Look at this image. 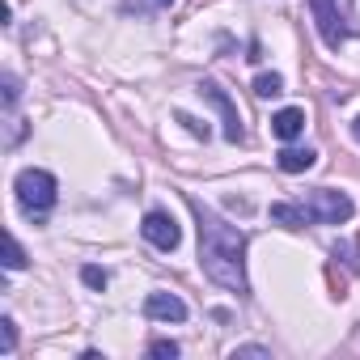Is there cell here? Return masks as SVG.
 <instances>
[{
  "label": "cell",
  "mask_w": 360,
  "mask_h": 360,
  "mask_svg": "<svg viewBox=\"0 0 360 360\" xmlns=\"http://www.w3.org/2000/svg\"><path fill=\"white\" fill-rule=\"evenodd\" d=\"M195 208V221H200V267L212 284L246 297L250 292V280H246V233L229 221H221L212 208L204 204H191Z\"/></svg>",
  "instance_id": "obj_1"
},
{
  "label": "cell",
  "mask_w": 360,
  "mask_h": 360,
  "mask_svg": "<svg viewBox=\"0 0 360 360\" xmlns=\"http://www.w3.org/2000/svg\"><path fill=\"white\" fill-rule=\"evenodd\" d=\"M13 191H18L22 212H30V217H47V212L56 208V200H60L56 174H51V169H34V165L13 178Z\"/></svg>",
  "instance_id": "obj_2"
},
{
  "label": "cell",
  "mask_w": 360,
  "mask_h": 360,
  "mask_svg": "<svg viewBox=\"0 0 360 360\" xmlns=\"http://www.w3.org/2000/svg\"><path fill=\"white\" fill-rule=\"evenodd\" d=\"M305 212H309V225H343L356 217V204L347 191H330V187H318L305 195Z\"/></svg>",
  "instance_id": "obj_3"
},
{
  "label": "cell",
  "mask_w": 360,
  "mask_h": 360,
  "mask_svg": "<svg viewBox=\"0 0 360 360\" xmlns=\"http://www.w3.org/2000/svg\"><path fill=\"white\" fill-rule=\"evenodd\" d=\"M195 94L221 110V123H225V140H229V144H242V140H246V131H242V115H238L233 98H229V94H225L217 81H200V85H195Z\"/></svg>",
  "instance_id": "obj_4"
},
{
  "label": "cell",
  "mask_w": 360,
  "mask_h": 360,
  "mask_svg": "<svg viewBox=\"0 0 360 360\" xmlns=\"http://www.w3.org/2000/svg\"><path fill=\"white\" fill-rule=\"evenodd\" d=\"M140 233H144L148 246H157V250H165V255L178 250V242H183V229H178V221H174L169 212H161V208H153V212L144 217Z\"/></svg>",
  "instance_id": "obj_5"
},
{
  "label": "cell",
  "mask_w": 360,
  "mask_h": 360,
  "mask_svg": "<svg viewBox=\"0 0 360 360\" xmlns=\"http://www.w3.org/2000/svg\"><path fill=\"white\" fill-rule=\"evenodd\" d=\"M309 9H314V22H318V34L330 51H339L347 43V26H343V13L335 0H309Z\"/></svg>",
  "instance_id": "obj_6"
},
{
  "label": "cell",
  "mask_w": 360,
  "mask_h": 360,
  "mask_svg": "<svg viewBox=\"0 0 360 360\" xmlns=\"http://www.w3.org/2000/svg\"><path fill=\"white\" fill-rule=\"evenodd\" d=\"M144 318L153 322H187V301L174 292H148L144 297Z\"/></svg>",
  "instance_id": "obj_7"
},
{
  "label": "cell",
  "mask_w": 360,
  "mask_h": 360,
  "mask_svg": "<svg viewBox=\"0 0 360 360\" xmlns=\"http://www.w3.org/2000/svg\"><path fill=\"white\" fill-rule=\"evenodd\" d=\"M301 131H305V110H301V106H284V110L271 115V136H280V140H297Z\"/></svg>",
  "instance_id": "obj_8"
},
{
  "label": "cell",
  "mask_w": 360,
  "mask_h": 360,
  "mask_svg": "<svg viewBox=\"0 0 360 360\" xmlns=\"http://www.w3.org/2000/svg\"><path fill=\"white\" fill-rule=\"evenodd\" d=\"M314 161H318V153H314V148H297V144L280 148V157H276V165H280L284 174H305Z\"/></svg>",
  "instance_id": "obj_9"
},
{
  "label": "cell",
  "mask_w": 360,
  "mask_h": 360,
  "mask_svg": "<svg viewBox=\"0 0 360 360\" xmlns=\"http://www.w3.org/2000/svg\"><path fill=\"white\" fill-rule=\"evenodd\" d=\"M267 217H271L276 225H284V229H301V225H309L305 204H271V208H267Z\"/></svg>",
  "instance_id": "obj_10"
},
{
  "label": "cell",
  "mask_w": 360,
  "mask_h": 360,
  "mask_svg": "<svg viewBox=\"0 0 360 360\" xmlns=\"http://www.w3.org/2000/svg\"><path fill=\"white\" fill-rule=\"evenodd\" d=\"M255 94H259V98H276V94H284V77H280V72H263V77L255 81Z\"/></svg>",
  "instance_id": "obj_11"
},
{
  "label": "cell",
  "mask_w": 360,
  "mask_h": 360,
  "mask_svg": "<svg viewBox=\"0 0 360 360\" xmlns=\"http://www.w3.org/2000/svg\"><path fill=\"white\" fill-rule=\"evenodd\" d=\"M5 246H9V259H5V267H9V271H22V267H26V250H22V242L9 233V238H5Z\"/></svg>",
  "instance_id": "obj_12"
},
{
  "label": "cell",
  "mask_w": 360,
  "mask_h": 360,
  "mask_svg": "<svg viewBox=\"0 0 360 360\" xmlns=\"http://www.w3.org/2000/svg\"><path fill=\"white\" fill-rule=\"evenodd\" d=\"M18 98H22V81H18V72H5V110H13Z\"/></svg>",
  "instance_id": "obj_13"
},
{
  "label": "cell",
  "mask_w": 360,
  "mask_h": 360,
  "mask_svg": "<svg viewBox=\"0 0 360 360\" xmlns=\"http://www.w3.org/2000/svg\"><path fill=\"white\" fill-rule=\"evenodd\" d=\"M148 356H157V360H174V356H178V343H174V339H153V343H148Z\"/></svg>",
  "instance_id": "obj_14"
},
{
  "label": "cell",
  "mask_w": 360,
  "mask_h": 360,
  "mask_svg": "<svg viewBox=\"0 0 360 360\" xmlns=\"http://www.w3.org/2000/svg\"><path fill=\"white\" fill-rule=\"evenodd\" d=\"M174 119H178V123H183V127H187L191 136H200V140H208V123H200L195 115H187V110H178Z\"/></svg>",
  "instance_id": "obj_15"
},
{
  "label": "cell",
  "mask_w": 360,
  "mask_h": 360,
  "mask_svg": "<svg viewBox=\"0 0 360 360\" xmlns=\"http://www.w3.org/2000/svg\"><path fill=\"white\" fill-rule=\"evenodd\" d=\"M229 356H233V360H238V356H255V360H271V347H263V343H242V347H233Z\"/></svg>",
  "instance_id": "obj_16"
},
{
  "label": "cell",
  "mask_w": 360,
  "mask_h": 360,
  "mask_svg": "<svg viewBox=\"0 0 360 360\" xmlns=\"http://www.w3.org/2000/svg\"><path fill=\"white\" fill-rule=\"evenodd\" d=\"M81 280H85L89 288H106V280H110V276H106L102 267H94V263H89V267H81Z\"/></svg>",
  "instance_id": "obj_17"
},
{
  "label": "cell",
  "mask_w": 360,
  "mask_h": 360,
  "mask_svg": "<svg viewBox=\"0 0 360 360\" xmlns=\"http://www.w3.org/2000/svg\"><path fill=\"white\" fill-rule=\"evenodd\" d=\"M0 330H5V356L18 347V322L13 318H0Z\"/></svg>",
  "instance_id": "obj_18"
},
{
  "label": "cell",
  "mask_w": 360,
  "mask_h": 360,
  "mask_svg": "<svg viewBox=\"0 0 360 360\" xmlns=\"http://www.w3.org/2000/svg\"><path fill=\"white\" fill-rule=\"evenodd\" d=\"M174 0H127V9H136V13H148V9H169Z\"/></svg>",
  "instance_id": "obj_19"
},
{
  "label": "cell",
  "mask_w": 360,
  "mask_h": 360,
  "mask_svg": "<svg viewBox=\"0 0 360 360\" xmlns=\"http://www.w3.org/2000/svg\"><path fill=\"white\" fill-rule=\"evenodd\" d=\"M352 136H356V140H360V115H356V119H352Z\"/></svg>",
  "instance_id": "obj_20"
}]
</instances>
